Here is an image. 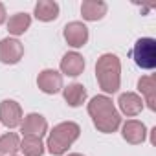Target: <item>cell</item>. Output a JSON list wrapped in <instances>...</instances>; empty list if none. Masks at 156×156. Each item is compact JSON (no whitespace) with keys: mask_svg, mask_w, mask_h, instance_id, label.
I'll return each mask as SVG.
<instances>
[{"mask_svg":"<svg viewBox=\"0 0 156 156\" xmlns=\"http://www.w3.org/2000/svg\"><path fill=\"white\" fill-rule=\"evenodd\" d=\"M88 114L94 127L103 134H112L121 127V116L108 96H94L88 103Z\"/></svg>","mask_w":156,"mask_h":156,"instance_id":"cell-1","label":"cell"},{"mask_svg":"<svg viewBox=\"0 0 156 156\" xmlns=\"http://www.w3.org/2000/svg\"><path fill=\"white\" fill-rule=\"evenodd\" d=\"M96 77L105 94H116L121 85V62L114 53H103L96 62Z\"/></svg>","mask_w":156,"mask_h":156,"instance_id":"cell-2","label":"cell"},{"mask_svg":"<svg viewBox=\"0 0 156 156\" xmlns=\"http://www.w3.org/2000/svg\"><path fill=\"white\" fill-rule=\"evenodd\" d=\"M81 134V127L73 123V121H62L59 125H55L51 129V132L48 134V141L46 147L53 156H62L68 152V149L72 147V143L79 138Z\"/></svg>","mask_w":156,"mask_h":156,"instance_id":"cell-3","label":"cell"},{"mask_svg":"<svg viewBox=\"0 0 156 156\" xmlns=\"http://www.w3.org/2000/svg\"><path fill=\"white\" fill-rule=\"evenodd\" d=\"M134 62L143 70H154L156 68V41L151 37H141L134 42V48L130 51Z\"/></svg>","mask_w":156,"mask_h":156,"instance_id":"cell-4","label":"cell"},{"mask_svg":"<svg viewBox=\"0 0 156 156\" xmlns=\"http://www.w3.org/2000/svg\"><path fill=\"white\" fill-rule=\"evenodd\" d=\"M20 132L24 136H31V138H41L48 132V121L44 116L37 114V112H31L28 116L22 118L20 121Z\"/></svg>","mask_w":156,"mask_h":156,"instance_id":"cell-5","label":"cell"},{"mask_svg":"<svg viewBox=\"0 0 156 156\" xmlns=\"http://www.w3.org/2000/svg\"><path fill=\"white\" fill-rule=\"evenodd\" d=\"M24 55V46L15 37H6L0 41V62L17 64Z\"/></svg>","mask_w":156,"mask_h":156,"instance_id":"cell-6","label":"cell"},{"mask_svg":"<svg viewBox=\"0 0 156 156\" xmlns=\"http://www.w3.org/2000/svg\"><path fill=\"white\" fill-rule=\"evenodd\" d=\"M37 87L41 92L50 94V96L61 92L62 90V73H59L57 70H51V68L42 70L37 75Z\"/></svg>","mask_w":156,"mask_h":156,"instance_id":"cell-7","label":"cell"},{"mask_svg":"<svg viewBox=\"0 0 156 156\" xmlns=\"http://www.w3.org/2000/svg\"><path fill=\"white\" fill-rule=\"evenodd\" d=\"M62 35H64V41L68 42V46H72V48H83L88 42V28L79 20L68 22L64 26Z\"/></svg>","mask_w":156,"mask_h":156,"instance_id":"cell-8","label":"cell"},{"mask_svg":"<svg viewBox=\"0 0 156 156\" xmlns=\"http://www.w3.org/2000/svg\"><path fill=\"white\" fill-rule=\"evenodd\" d=\"M22 121V108L13 99H4L0 103V123L8 129L19 127Z\"/></svg>","mask_w":156,"mask_h":156,"instance_id":"cell-9","label":"cell"},{"mask_svg":"<svg viewBox=\"0 0 156 156\" xmlns=\"http://www.w3.org/2000/svg\"><path fill=\"white\" fill-rule=\"evenodd\" d=\"M121 136L127 143L130 145H140L145 141L147 138V127L143 121H138V119H127L123 125H121Z\"/></svg>","mask_w":156,"mask_h":156,"instance_id":"cell-10","label":"cell"},{"mask_svg":"<svg viewBox=\"0 0 156 156\" xmlns=\"http://www.w3.org/2000/svg\"><path fill=\"white\" fill-rule=\"evenodd\" d=\"M85 70V59L81 53L77 51H68L62 55L61 59V72L64 75H70V77H77L81 75Z\"/></svg>","mask_w":156,"mask_h":156,"instance_id":"cell-11","label":"cell"},{"mask_svg":"<svg viewBox=\"0 0 156 156\" xmlns=\"http://www.w3.org/2000/svg\"><path fill=\"white\" fill-rule=\"evenodd\" d=\"M118 105H119V110H121L125 116H129V118L138 116V114L143 110V99H141L138 94H134V92H125V94H121L119 99H118Z\"/></svg>","mask_w":156,"mask_h":156,"instance_id":"cell-12","label":"cell"},{"mask_svg":"<svg viewBox=\"0 0 156 156\" xmlns=\"http://www.w3.org/2000/svg\"><path fill=\"white\" fill-rule=\"evenodd\" d=\"M107 2H103V0H85V2L81 4V15L85 20H101L105 15H107Z\"/></svg>","mask_w":156,"mask_h":156,"instance_id":"cell-13","label":"cell"},{"mask_svg":"<svg viewBox=\"0 0 156 156\" xmlns=\"http://www.w3.org/2000/svg\"><path fill=\"white\" fill-rule=\"evenodd\" d=\"M138 90L143 96V103H147V107L151 110H156V79H154V75L140 77Z\"/></svg>","mask_w":156,"mask_h":156,"instance_id":"cell-14","label":"cell"},{"mask_svg":"<svg viewBox=\"0 0 156 156\" xmlns=\"http://www.w3.org/2000/svg\"><path fill=\"white\" fill-rule=\"evenodd\" d=\"M62 96L68 107H81L87 101V88L81 83H72L68 87H62Z\"/></svg>","mask_w":156,"mask_h":156,"instance_id":"cell-15","label":"cell"},{"mask_svg":"<svg viewBox=\"0 0 156 156\" xmlns=\"http://www.w3.org/2000/svg\"><path fill=\"white\" fill-rule=\"evenodd\" d=\"M37 20L41 22H51L59 17V4L53 0H39L33 9Z\"/></svg>","mask_w":156,"mask_h":156,"instance_id":"cell-16","label":"cell"},{"mask_svg":"<svg viewBox=\"0 0 156 156\" xmlns=\"http://www.w3.org/2000/svg\"><path fill=\"white\" fill-rule=\"evenodd\" d=\"M30 26H31V17L28 13H15L8 20V31L15 37L24 35L30 30Z\"/></svg>","mask_w":156,"mask_h":156,"instance_id":"cell-17","label":"cell"},{"mask_svg":"<svg viewBox=\"0 0 156 156\" xmlns=\"http://www.w3.org/2000/svg\"><path fill=\"white\" fill-rule=\"evenodd\" d=\"M20 151V138L15 132L0 136V156H15Z\"/></svg>","mask_w":156,"mask_h":156,"instance_id":"cell-18","label":"cell"},{"mask_svg":"<svg viewBox=\"0 0 156 156\" xmlns=\"http://www.w3.org/2000/svg\"><path fill=\"white\" fill-rule=\"evenodd\" d=\"M20 151L24 156H42L44 154V143L41 138L24 136L20 140Z\"/></svg>","mask_w":156,"mask_h":156,"instance_id":"cell-19","label":"cell"},{"mask_svg":"<svg viewBox=\"0 0 156 156\" xmlns=\"http://www.w3.org/2000/svg\"><path fill=\"white\" fill-rule=\"evenodd\" d=\"M6 22V6L0 2V26Z\"/></svg>","mask_w":156,"mask_h":156,"instance_id":"cell-20","label":"cell"},{"mask_svg":"<svg viewBox=\"0 0 156 156\" xmlns=\"http://www.w3.org/2000/svg\"><path fill=\"white\" fill-rule=\"evenodd\" d=\"M68 156H83V154H79V152H72V154H68Z\"/></svg>","mask_w":156,"mask_h":156,"instance_id":"cell-21","label":"cell"},{"mask_svg":"<svg viewBox=\"0 0 156 156\" xmlns=\"http://www.w3.org/2000/svg\"><path fill=\"white\" fill-rule=\"evenodd\" d=\"M15 156H17V154H15Z\"/></svg>","mask_w":156,"mask_h":156,"instance_id":"cell-22","label":"cell"}]
</instances>
